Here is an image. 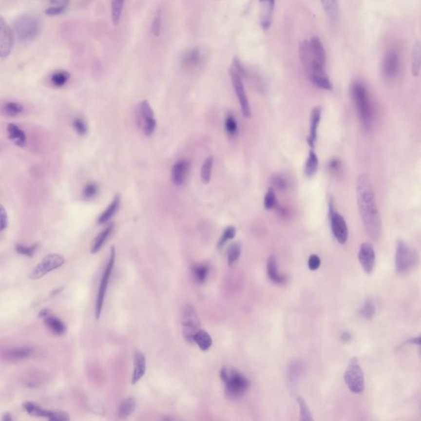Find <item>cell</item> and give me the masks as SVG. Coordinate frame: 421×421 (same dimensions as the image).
I'll list each match as a JSON object with an SVG mask.
<instances>
[{"label":"cell","mask_w":421,"mask_h":421,"mask_svg":"<svg viewBox=\"0 0 421 421\" xmlns=\"http://www.w3.org/2000/svg\"><path fill=\"white\" fill-rule=\"evenodd\" d=\"M357 203L366 233L374 241L380 239L382 223L374 190L368 175L361 174L356 182Z\"/></svg>","instance_id":"6da1fadb"},{"label":"cell","mask_w":421,"mask_h":421,"mask_svg":"<svg viewBox=\"0 0 421 421\" xmlns=\"http://www.w3.org/2000/svg\"><path fill=\"white\" fill-rule=\"evenodd\" d=\"M351 96L361 124L364 129H370L373 123V108L368 90L361 82H354L351 86Z\"/></svg>","instance_id":"7a4b0ae2"},{"label":"cell","mask_w":421,"mask_h":421,"mask_svg":"<svg viewBox=\"0 0 421 421\" xmlns=\"http://www.w3.org/2000/svg\"><path fill=\"white\" fill-rule=\"evenodd\" d=\"M221 378L227 388V394L231 398H240L249 388V380L232 367L226 366L221 368Z\"/></svg>","instance_id":"3957f363"},{"label":"cell","mask_w":421,"mask_h":421,"mask_svg":"<svg viewBox=\"0 0 421 421\" xmlns=\"http://www.w3.org/2000/svg\"><path fill=\"white\" fill-rule=\"evenodd\" d=\"M418 263V254L416 251L409 247L403 240H398L396 251V271L404 275L416 268Z\"/></svg>","instance_id":"277c9868"},{"label":"cell","mask_w":421,"mask_h":421,"mask_svg":"<svg viewBox=\"0 0 421 421\" xmlns=\"http://www.w3.org/2000/svg\"><path fill=\"white\" fill-rule=\"evenodd\" d=\"M40 21L32 14H22L14 21V31L17 37L22 41H30L39 34Z\"/></svg>","instance_id":"5b68a950"},{"label":"cell","mask_w":421,"mask_h":421,"mask_svg":"<svg viewBox=\"0 0 421 421\" xmlns=\"http://www.w3.org/2000/svg\"><path fill=\"white\" fill-rule=\"evenodd\" d=\"M348 388L354 393H361L364 389V372L359 364L358 359L352 358L348 364L344 375Z\"/></svg>","instance_id":"8992f818"},{"label":"cell","mask_w":421,"mask_h":421,"mask_svg":"<svg viewBox=\"0 0 421 421\" xmlns=\"http://www.w3.org/2000/svg\"><path fill=\"white\" fill-rule=\"evenodd\" d=\"M182 328L184 338L189 342H192V337L200 329L201 321L192 306L187 305L182 310Z\"/></svg>","instance_id":"52a82bcc"},{"label":"cell","mask_w":421,"mask_h":421,"mask_svg":"<svg viewBox=\"0 0 421 421\" xmlns=\"http://www.w3.org/2000/svg\"><path fill=\"white\" fill-rule=\"evenodd\" d=\"M328 210L332 234L341 245H344L348 239L347 225L343 216L335 209L334 202L332 198L328 201Z\"/></svg>","instance_id":"ba28073f"},{"label":"cell","mask_w":421,"mask_h":421,"mask_svg":"<svg viewBox=\"0 0 421 421\" xmlns=\"http://www.w3.org/2000/svg\"><path fill=\"white\" fill-rule=\"evenodd\" d=\"M115 248L112 246L111 249L110 259H109L108 263H107L104 274H103L102 278L100 281V287H99V291H98L95 311L96 318L97 319L100 318L101 312H102L103 305H104L105 294H106V290H107V287H108L109 280H110L111 273L113 271L114 265L115 263Z\"/></svg>","instance_id":"9c48e42d"},{"label":"cell","mask_w":421,"mask_h":421,"mask_svg":"<svg viewBox=\"0 0 421 421\" xmlns=\"http://www.w3.org/2000/svg\"><path fill=\"white\" fill-rule=\"evenodd\" d=\"M64 263V258L58 253L49 254L30 273L31 280H38L55 269L60 268Z\"/></svg>","instance_id":"30bf717a"},{"label":"cell","mask_w":421,"mask_h":421,"mask_svg":"<svg viewBox=\"0 0 421 421\" xmlns=\"http://www.w3.org/2000/svg\"><path fill=\"white\" fill-rule=\"evenodd\" d=\"M137 117L146 136H151L155 131L156 120L154 112L148 100H142L137 106Z\"/></svg>","instance_id":"8fae6325"},{"label":"cell","mask_w":421,"mask_h":421,"mask_svg":"<svg viewBox=\"0 0 421 421\" xmlns=\"http://www.w3.org/2000/svg\"><path fill=\"white\" fill-rule=\"evenodd\" d=\"M230 75L232 84H233L234 91H235V93H236L237 97H238V100L240 101L243 115L245 116V118H249L250 115H251V110H250L249 103V100H248L247 95H246V92H245V87H244V84H243L241 77L239 75V74L234 69H230Z\"/></svg>","instance_id":"7c38bea8"},{"label":"cell","mask_w":421,"mask_h":421,"mask_svg":"<svg viewBox=\"0 0 421 421\" xmlns=\"http://www.w3.org/2000/svg\"><path fill=\"white\" fill-rule=\"evenodd\" d=\"M400 65V58L398 52L389 50L386 53L382 63V74L385 79L392 80L397 76Z\"/></svg>","instance_id":"4fadbf2b"},{"label":"cell","mask_w":421,"mask_h":421,"mask_svg":"<svg viewBox=\"0 0 421 421\" xmlns=\"http://www.w3.org/2000/svg\"><path fill=\"white\" fill-rule=\"evenodd\" d=\"M13 45V32L3 17L0 16V58L9 56Z\"/></svg>","instance_id":"5bb4252c"},{"label":"cell","mask_w":421,"mask_h":421,"mask_svg":"<svg viewBox=\"0 0 421 421\" xmlns=\"http://www.w3.org/2000/svg\"><path fill=\"white\" fill-rule=\"evenodd\" d=\"M24 408L31 416H37V417H44L47 418L50 421H69V416L68 414L59 411H47L37 406L32 402H26L24 404Z\"/></svg>","instance_id":"9a60e30c"},{"label":"cell","mask_w":421,"mask_h":421,"mask_svg":"<svg viewBox=\"0 0 421 421\" xmlns=\"http://www.w3.org/2000/svg\"><path fill=\"white\" fill-rule=\"evenodd\" d=\"M358 258L364 271L366 273H371L375 264V253L373 245L369 243H363L359 249Z\"/></svg>","instance_id":"2e32d148"},{"label":"cell","mask_w":421,"mask_h":421,"mask_svg":"<svg viewBox=\"0 0 421 421\" xmlns=\"http://www.w3.org/2000/svg\"><path fill=\"white\" fill-rule=\"evenodd\" d=\"M261 3L260 24L264 31L269 29L272 21L275 0H259Z\"/></svg>","instance_id":"e0dca14e"},{"label":"cell","mask_w":421,"mask_h":421,"mask_svg":"<svg viewBox=\"0 0 421 421\" xmlns=\"http://www.w3.org/2000/svg\"><path fill=\"white\" fill-rule=\"evenodd\" d=\"M308 41L313 61L325 67L326 62V50L321 40L318 37H313Z\"/></svg>","instance_id":"ac0fdd59"},{"label":"cell","mask_w":421,"mask_h":421,"mask_svg":"<svg viewBox=\"0 0 421 421\" xmlns=\"http://www.w3.org/2000/svg\"><path fill=\"white\" fill-rule=\"evenodd\" d=\"M190 162L187 160H181L174 164L172 168V180L176 185H182L187 178L190 171Z\"/></svg>","instance_id":"d6986e66"},{"label":"cell","mask_w":421,"mask_h":421,"mask_svg":"<svg viewBox=\"0 0 421 421\" xmlns=\"http://www.w3.org/2000/svg\"><path fill=\"white\" fill-rule=\"evenodd\" d=\"M267 272L269 279L276 284H285L287 281V276L282 275L278 271V266H277V259L276 256L271 255L268 259L267 263Z\"/></svg>","instance_id":"ffe728a7"},{"label":"cell","mask_w":421,"mask_h":421,"mask_svg":"<svg viewBox=\"0 0 421 421\" xmlns=\"http://www.w3.org/2000/svg\"><path fill=\"white\" fill-rule=\"evenodd\" d=\"M322 109L319 106H316L312 110L311 113V125L310 132L308 137V144L311 148H314L316 140H317V134H318V128H319L320 119H321Z\"/></svg>","instance_id":"44dd1931"},{"label":"cell","mask_w":421,"mask_h":421,"mask_svg":"<svg viewBox=\"0 0 421 421\" xmlns=\"http://www.w3.org/2000/svg\"><path fill=\"white\" fill-rule=\"evenodd\" d=\"M134 369L132 378L133 384L137 383L146 373V358L145 355L140 351H136L134 354Z\"/></svg>","instance_id":"7402d4cb"},{"label":"cell","mask_w":421,"mask_h":421,"mask_svg":"<svg viewBox=\"0 0 421 421\" xmlns=\"http://www.w3.org/2000/svg\"><path fill=\"white\" fill-rule=\"evenodd\" d=\"M119 205H120V195L116 194L114 197V199L111 202V204L103 211L102 213L100 214V216H99L97 220L98 224L102 225V224L106 223L107 221H110L113 217L114 215L117 212Z\"/></svg>","instance_id":"603a6c76"},{"label":"cell","mask_w":421,"mask_h":421,"mask_svg":"<svg viewBox=\"0 0 421 421\" xmlns=\"http://www.w3.org/2000/svg\"><path fill=\"white\" fill-rule=\"evenodd\" d=\"M33 353V349L31 347L13 348L6 351L4 357L11 361H19L30 357Z\"/></svg>","instance_id":"cb8c5ba5"},{"label":"cell","mask_w":421,"mask_h":421,"mask_svg":"<svg viewBox=\"0 0 421 421\" xmlns=\"http://www.w3.org/2000/svg\"><path fill=\"white\" fill-rule=\"evenodd\" d=\"M114 227L115 226H114L113 223L109 225L108 227H105V229L103 230L102 231L100 232V234L96 237L92 243L91 253H97L98 251L101 249L106 240L108 239V237L111 235V232L113 231Z\"/></svg>","instance_id":"d4e9b609"},{"label":"cell","mask_w":421,"mask_h":421,"mask_svg":"<svg viewBox=\"0 0 421 421\" xmlns=\"http://www.w3.org/2000/svg\"><path fill=\"white\" fill-rule=\"evenodd\" d=\"M8 137L19 147H25L26 143V136L21 129H19L16 124H9L8 126Z\"/></svg>","instance_id":"484cf974"},{"label":"cell","mask_w":421,"mask_h":421,"mask_svg":"<svg viewBox=\"0 0 421 421\" xmlns=\"http://www.w3.org/2000/svg\"><path fill=\"white\" fill-rule=\"evenodd\" d=\"M192 342H194L198 345V347L203 351L208 350L212 345V339L210 335L203 329H199L195 333L192 337Z\"/></svg>","instance_id":"4316f807"},{"label":"cell","mask_w":421,"mask_h":421,"mask_svg":"<svg viewBox=\"0 0 421 421\" xmlns=\"http://www.w3.org/2000/svg\"><path fill=\"white\" fill-rule=\"evenodd\" d=\"M136 410V400L134 398H126L118 406V416L125 419L134 412Z\"/></svg>","instance_id":"83f0119b"},{"label":"cell","mask_w":421,"mask_h":421,"mask_svg":"<svg viewBox=\"0 0 421 421\" xmlns=\"http://www.w3.org/2000/svg\"><path fill=\"white\" fill-rule=\"evenodd\" d=\"M45 324L51 332L56 335H61L66 331V326L63 322L56 318L55 316H47L45 318Z\"/></svg>","instance_id":"f1b7e54d"},{"label":"cell","mask_w":421,"mask_h":421,"mask_svg":"<svg viewBox=\"0 0 421 421\" xmlns=\"http://www.w3.org/2000/svg\"><path fill=\"white\" fill-rule=\"evenodd\" d=\"M411 70L413 76L417 77L421 72V44L416 40L413 45L411 57Z\"/></svg>","instance_id":"f546056e"},{"label":"cell","mask_w":421,"mask_h":421,"mask_svg":"<svg viewBox=\"0 0 421 421\" xmlns=\"http://www.w3.org/2000/svg\"><path fill=\"white\" fill-rule=\"evenodd\" d=\"M321 3L329 19L337 20L339 15L338 0H321Z\"/></svg>","instance_id":"4dcf8cb0"},{"label":"cell","mask_w":421,"mask_h":421,"mask_svg":"<svg viewBox=\"0 0 421 421\" xmlns=\"http://www.w3.org/2000/svg\"><path fill=\"white\" fill-rule=\"evenodd\" d=\"M319 166V159L313 151H310L308 153V157L306 161V167H305V174L306 176L310 178L313 176L317 172Z\"/></svg>","instance_id":"1f68e13d"},{"label":"cell","mask_w":421,"mask_h":421,"mask_svg":"<svg viewBox=\"0 0 421 421\" xmlns=\"http://www.w3.org/2000/svg\"><path fill=\"white\" fill-rule=\"evenodd\" d=\"M200 51L197 48H194L192 50H189L184 57H183V63L186 67H195L200 62Z\"/></svg>","instance_id":"d6a6232c"},{"label":"cell","mask_w":421,"mask_h":421,"mask_svg":"<svg viewBox=\"0 0 421 421\" xmlns=\"http://www.w3.org/2000/svg\"><path fill=\"white\" fill-rule=\"evenodd\" d=\"M242 251V245L240 242L233 243L227 250V259L229 266H232L240 258Z\"/></svg>","instance_id":"836d02e7"},{"label":"cell","mask_w":421,"mask_h":421,"mask_svg":"<svg viewBox=\"0 0 421 421\" xmlns=\"http://www.w3.org/2000/svg\"><path fill=\"white\" fill-rule=\"evenodd\" d=\"M214 158L213 156H209L206 159L202 170H201V179L204 184H208L210 180L211 177V170L213 166Z\"/></svg>","instance_id":"e575fe53"},{"label":"cell","mask_w":421,"mask_h":421,"mask_svg":"<svg viewBox=\"0 0 421 421\" xmlns=\"http://www.w3.org/2000/svg\"><path fill=\"white\" fill-rule=\"evenodd\" d=\"M124 3V0H112L111 2V15L114 25L115 26L118 25L120 20Z\"/></svg>","instance_id":"d590c367"},{"label":"cell","mask_w":421,"mask_h":421,"mask_svg":"<svg viewBox=\"0 0 421 421\" xmlns=\"http://www.w3.org/2000/svg\"><path fill=\"white\" fill-rule=\"evenodd\" d=\"M376 313V308L374 306V301L371 299H367L363 307L360 309V315L363 317L364 319H372L374 318Z\"/></svg>","instance_id":"8d00e7d4"},{"label":"cell","mask_w":421,"mask_h":421,"mask_svg":"<svg viewBox=\"0 0 421 421\" xmlns=\"http://www.w3.org/2000/svg\"><path fill=\"white\" fill-rule=\"evenodd\" d=\"M311 80L316 87L324 90H332V84L327 75H320L311 77Z\"/></svg>","instance_id":"74e56055"},{"label":"cell","mask_w":421,"mask_h":421,"mask_svg":"<svg viewBox=\"0 0 421 421\" xmlns=\"http://www.w3.org/2000/svg\"><path fill=\"white\" fill-rule=\"evenodd\" d=\"M70 74L66 71L56 72L51 76V82L56 87H63L69 81Z\"/></svg>","instance_id":"f35d334b"},{"label":"cell","mask_w":421,"mask_h":421,"mask_svg":"<svg viewBox=\"0 0 421 421\" xmlns=\"http://www.w3.org/2000/svg\"><path fill=\"white\" fill-rule=\"evenodd\" d=\"M327 169L329 172L334 176L342 175V170H343V163L342 160L338 157L332 158V160L329 161Z\"/></svg>","instance_id":"ab89813d"},{"label":"cell","mask_w":421,"mask_h":421,"mask_svg":"<svg viewBox=\"0 0 421 421\" xmlns=\"http://www.w3.org/2000/svg\"><path fill=\"white\" fill-rule=\"evenodd\" d=\"M192 272H193L195 279L197 280V282L203 283L208 278L209 268L207 265L201 264V265L195 266L192 269Z\"/></svg>","instance_id":"60d3db41"},{"label":"cell","mask_w":421,"mask_h":421,"mask_svg":"<svg viewBox=\"0 0 421 421\" xmlns=\"http://www.w3.org/2000/svg\"><path fill=\"white\" fill-rule=\"evenodd\" d=\"M235 234H236V229L234 227H227V229L224 230L221 239L219 240L217 249H222L229 240L234 239Z\"/></svg>","instance_id":"b9f144b4"},{"label":"cell","mask_w":421,"mask_h":421,"mask_svg":"<svg viewBox=\"0 0 421 421\" xmlns=\"http://www.w3.org/2000/svg\"><path fill=\"white\" fill-rule=\"evenodd\" d=\"M3 113L9 116H16L23 111V106L19 103L8 102L3 105Z\"/></svg>","instance_id":"7bdbcfd3"},{"label":"cell","mask_w":421,"mask_h":421,"mask_svg":"<svg viewBox=\"0 0 421 421\" xmlns=\"http://www.w3.org/2000/svg\"><path fill=\"white\" fill-rule=\"evenodd\" d=\"M297 402L298 404L300 405V420L304 421H313L312 414H311L308 405L306 404L305 400L302 398L299 397L297 398Z\"/></svg>","instance_id":"ee69618b"},{"label":"cell","mask_w":421,"mask_h":421,"mask_svg":"<svg viewBox=\"0 0 421 421\" xmlns=\"http://www.w3.org/2000/svg\"><path fill=\"white\" fill-rule=\"evenodd\" d=\"M276 192L272 188H270L264 197V208L266 210H271L276 208Z\"/></svg>","instance_id":"f6af8a7d"},{"label":"cell","mask_w":421,"mask_h":421,"mask_svg":"<svg viewBox=\"0 0 421 421\" xmlns=\"http://www.w3.org/2000/svg\"><path fill=\"white\" fill-rule=\"evenodd\" d=\"M98 192H99L98 184L92 182L85 186L82 194L85 199H92L97 195Z\"/></svg>","instance_id":"bcb514c9"},{"label":"cell","mask_w":421,"mask_h":421,"mask_svg":"<svg viewBox=\"0 0 421 421\" xmlns=\"http://www.w3.org/2000/svg\"><path fill=\"white\" fill-rule=\"evenodd\" d=\"M225 128H226V131L227 132V134L230 136H234L236 134L238 133V124H237L236 119L234 118V116H227L226 123H225Z\"/></svg>","instance_id":"7dc6e473"},{"label":"cell","mask_w":421,"mask_h":421,"mask_svg":"<svg viewBox=\"0 0 421 421\" xmlns=\"http://www.w3.org/2000/svg\"><path fill=\"white\" fill-rule=\"evenodd\" d=\"M37 248H38V244H35V245H31V246H25V245L18 244L16 245V251L20 254L27 256V257L31 258L34 255Z\"/></svg>","instance_id":"c3c4849f"},{"label":"cell","mask_w":421,"mask_h":421,"mask_svg":"<svg viewBox=\"0 0 421 421\" xmlns=\"http://www.w3.org/2000/svg\"><path fill=\"white\" fill-rule=\"evenodd\" d=\"M161 9H159V10L155 12V16H154V19H153V26H152L153 34L158 37L160 35V32H161Z\"/></svg>","instance_id":"681fc988"},{"label":"cell","mask_w":421,"mask_h":421,"mask_svg":"<svg viewBox=\"0 0 421 421\" xmlns=\"http://www.w3.org/2000/svg\"><path fill=\"white\" fill-rule=\"evenodd\" d=\"M271 182H272V184L276 190H280V191H285L287 189V180L282 175H279V174L274 175L271 178Z\"/></svg>","instance_id":"f907efd6"},{"label":"cell","mask_w":421,"mask_h":421,"mask_svg":"<svg viewBox=\"0 0 421 421\" xmlns=\"http://www.w3.org/2000/svg\"><path fill=\"white\" fill-rule=\"evenodd\" d=\"M73 125H74V129L76 130L77 133L78 134L84 135L87 134V124H86V123H85L84 120L82 118H77L76 119H74Z\"/></svg>","instance_id":"816d5d0a"},{"label":"cell","mask_w":421,"mask_h":421,"mask_svg":"<svg viewBox=\"0 0 421 421\" xmlns=\"http://www.w3.org/2000/svg\"><path fill=\"white\" fill-rule=\"evenodd\" d=\"M8 227V214L5 208L0 204V232L3 231Z\"/></svg>","instance_id":"f5cc1de1"},{"label":"cell","mask_w":421,"mask_h":421,"mask_svg":"<svg viewBox=\"0 0 421 421\" xmlns=\"http://www.w3.org/2000/svg\"><path fill=\"white\" fill-rule=\"evenodd\" d=\"M320 264H321V260L319 256L312 254L308 258V267L311 271H316L317 269H319Z\"/></svg>","instance_id":"db71d44e"},{"label":"cell","mask_w":421,"mask_h":421,"mask_svg":"<svg viewBox=\"0 0 421 421\" xmlns=\"http://www.w3.org/2000/svg\"><path fill=\"white\" fill-rule=\"evenodd\" d=\"M65 10L66 8H63V7L52 6L45 10V13L47 14L48 16H56V15L63 13Z\"/></svg>","instance_id":"11a10c76"},{"label":"cell","mask_w":421,"mask_h":421,"mask_svg":"<svg viewBox=\"0 0 421 421\" xmlns=\"http://www.w3.org/2000/svg\"><path fill=\"white\" fill-rule=\"evenodd\" d=\"M50 2L52 3L53 6L63 7V8H67V6L69 4V0H51Z\"/></svg>","instance_id":"9f6ffc18"},{"label":"cell","mask_w":421,"mask_h":421,"mask_svg":"<svg viewBox=\"0 0 421 421\" xmlns=\"http://www.w3.org/2000/svg\"><path fill=\"white\" fill-rule=\"evenodd\" d=\"M341 339H342V342L346 343V342H349L351 341V339H352V336H351L350 332H344L342 333V336H341Z\"/></svg>","instance_id":"6f0895ef"},{"label":"cell","mask_w":421,"mask_h":421,"mask_svg":"<svg viewBox=\"0 0 421 421\" xmlns=\"http://www.w3.org/2000/svg\"><path fill=\"white\" fill-rule=\"evenodd\" d=\"M404 344H415V345H421V337H416V338H411L408 340Z\"/></svg>","instance_id":"680465c9"},{"label":"cell","mask_w":421,"mask_h":421,"mask_svg":"<svg viewBox=\"0 0 421 421\" xmlns=\"http://www.w3.org/2000/svg\"><path fill=\"white\" fill-rule=\"evenodd\" d=\"M50 314H51V313H50V310H48V309H43V310L39 313V316L40 318L45 319V318H46L47 316L50 315Z\"/></svg>","instance_id":"91938a15"},{"label":"cell","mask_w":421,"mask_h":421,"mask_svg":"<svg viewBox=\"0 0 421 421\" xmlns=\"http://www.w3.org/2000/svg\"><path fill=\"white\" fill-rule=\"evenodd\" d=\"M2 420L4 421H12V417H11L10 414H5L4 416H3Z\"/></svg>","instance_id":"94428289"}]
</instances>
